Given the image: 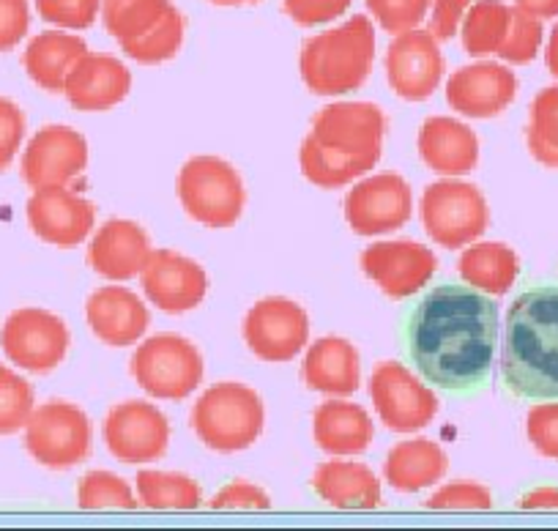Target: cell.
Instances as JSON below:
<instances>
[{
    "label": "cell",
    "mask_w": 558,
    "mask_h": 531,
    "mask_svg": "<svg viewBox=\"0 0 558 531\" xmlns=\"http://www.w3.org/2000/svg\"><path fill=\"white\" fill-rule=\"evenodd\" d=\"M498 307L471 286L444 282L413 304L402 326V351L436 389L469 395L490 378Z\"/></svg>",
    "instance_id": "obj_1"
},
{
    "label": "cell",
    "mask_w": 558,
    "mask_h": 531,
    "mask_svg": "<svg viewBox=\"0 0 558 531\" xmlns=\"http://www.w3.org/2000/svg\"><path fill=\"white\" fill-rule=\"evenodd\" d=\"M386 116L373 101H335L313 118L299 162L310 184L340 190L378 165Z\"/></svg>",
    "instance_id": "obj_2"
},
{
    "label": "cell",
    "mask_w": 558,
    "mask_h": 531,
    "mask_svg": "<svg viewBox=\"0 0 558 531\" xmlns=\"http://www.w3.org/2000/svg\"><path fill=\"white\" fill-rule=\"evenodd\" d=\"M501 378L514 397L558 400V286L520 293L507 313Z\"/></svg>",
    "instance_id": "obj_3"
},
{
    "label": "cell",
    "mask_w": 558,
    "mask_h": 531,
    "mask_svg": "<svg viewBox=\"0 0 558 531\" xmlns=\"http://www.w3.org/2000/svg\"><path fill=\"white\" fill-rule=\"evenodd\" d=\"M375 63V25L364 14L313 36L302 47L299 69L318 96H342L362 88Z\"/></svg>",
    "instance_id": "obj_4"
},
{
    "label": "cell",
    "mask_w": 558,
    "mask_h": 531,
    "mask_svg": "<svg viewBox=\"0 0 558 531\" xmlns=\"http://www.w3.org/2000/svg\"><path fill=\"white\" fill-rule=\"evenodd\" d=\"M101 23L132 61L157 67L179 56L184 14L170 0H101Z\"/></svg>",
    "instance_id": "obj_5"
},
{
    "label": "cell",
    "mask_w": 558,
    "mask_h": 531,
    "mask_svg": "<svg viewBox=\"0 0 558 531\" xmlns=\"http://www.w3.org/2000/svg\"><path fill=\"white\" fill-rule=\"evenodd\" d=\"M263 400L255 389L235 381H222L197 397L192 409L195 436L211 452L233 455L250 449L263 433Z\"/></svg>",
    "instance_id": "obj_6"
},
{
    "label": "cell",
    "mask_w": 558,
    "mask_h": 531,
    "mask_svg": "<svg viewBox=\"0 0 558 531\" xmlns=\"http://www.w3.org/2000/svg\"><path fill=\"white\" fill-rule=\"evenodd\" d=\"M175 192L184 212L206 228H233L244 214L246 192L239 170L211 154L184 162Z\"/></svg>",
    "instance_id": "obj_7"
},
{
    "label": "cell",
    "mask_w": 558,
    "mask_h": 531,
    "mask_svg": "<svg viewBox=\"0 0 558 531\" xmlns=\"http://www.w3.org/2000/svg\"><path fill=\"white\" fill-rule=\"evenodd\" d=\"M203 357L186 337L154 335L132 357V375L140 389L157 400H184L203 384Z\"/></svg>",
    "instance_id": "obj_8"
},
{
    "label": "cell",
    "mask_w": 558,
    "mask_h": 531,
    "mask_svg": "<svg viewBox=\"0 0 558 531\" xmlns=\"http://www.w3.org/2000/svg\"><path fill=\"white\" fill-rule=\"evenodd\" d=\"M422 225L436 244L460 250L482 239L490 225L485 195L469 181H436L422 195Z\"/></svg>",
    "instance_id": "obj_9"
},
{
    "label": "cell",
    "mask_w": 558,
    "mask_h": 531,
    "mask_svg": "<svg viewBox=\"0 0 558 531\" xmlns=\"http://www.w3.org/2000/svg\"><path fill=\"white\" fill-rule=\"evenodd\" d=\"M25 449L39 466L52 471L72 469L90 455V420L80 406L50 400L31 414Z\"/></svg>",
    "instance_id": "obj_10"
},
{
    "label": "cell",
    "mask_w": 558,
    "mask_h": 531,
    "mask_svg": "<svg viewBox=\"0 0 558 531\" xmlns=\"http://www.w3.org/2000/svg\"><path fill=\"white\" fill-rule=\"evenodd\" d=\"M369 397L375 414L389 431L416 433L438 414V397L430 386L400 362L375 364L369 378Z\"/></svg>",
    "instance_id": "obj_11"
},
{
    "label": "cell",
    "mask_w": 558,
    "mask_h": 531,
    "mask_svg": "<svg viewBox=\"0 0 558 531\" xmlns=\"http://www.w3.org/2000/svg\"><path fill=\"white\" fill-rule=\"evenodd\" d=\"M69 342L66 324L41 307L14 310L0 329V348L9 362L36 375L52 373L66 359Z\"/></svg>",
    "instance_id": "obj_12"
},
{
    "label": "cell",
    "mask_w": 558,
    "mask_h": 531,
    "mask_svg": "<svg viewBox=\"0 0 558 531\" xmlns=\"http://www.w3.org/2000/svg\"><path fill=\"white\" fill-rule=\"evenodd\" d=\"M244 342L257 359L263 362H291L307 348L310 340V318L302 304L291 299H263L246 313Z\"/></svg>",
    "instance_id": "obj_13"
},
{
    "label": "cell",
    "mask_w": 558,
    "mask_h": 531,
    "mask_svg": "<svg viewBox=\"0 0 558 531\" xmlns=\"http://www.w3.org/2000/svg\"><path fill=\"white\" fill-rule=\"evenodd\" d=\"M105 444L121 463L140 466L165 458L170 447V422L157 406L146 400L118 403L105 417Z\"/></svg>",
    "instance_id": "obj_14"
},
{
    "label": "cell",
    "mask_w": 558,
    "mask_h": 531,
    "mask_svg": "<svg viewBox=\"0 0 558 531\" xmlns=\"http://www.w3.org/2000/svg\"><path fill=\"white\" fill-rule=\"evenodd\" d=\"M413 214L411 184L400 173H375L359 181L345 197V219L353 233L386 236L400 230Z\"/></svg>",
    "instance_id": "obj_15"
},
{
    "label": "cell",
    "mask_w": 558,
    "mask_h": 531,
    "mask_svg": "<svg viewBox=\"0 0 558 531\" xmlns=\"http://www.w3.org/2000/svg\"><path fill=\"white\" fill-rule=\"evenodd\" d=\"M438 257L411 239L375 241L362 252V271L389 299H408L433 280Z\"/></svg>",
    "instance_id": "obj_16"
},
{
    "label": "cell",
    "mask_w": 558,
    "mask_h": 531,
    "mask_svg": "<svg viewBox=\"0 0 558 531\" xmlns=\"http://www.w3.org/2000/svg\"><path fill=\"white\" fill-rule=\"evenodd\" d=\"M88 168V143L72 126L39 129L25 146L20 173L31 190L69 186Z\"/></svg>",
    "instance_id": "obj_17"
},
{
    "label": "cell",
    "mask_w": 558,
    "mask_h": 531,
    "mask_svg": "<svg viewBox=\"0 0 558 531\" xmlns=\"http://www.w3.org/2000/svg\"><path fill=\"white\" fill-rule=\"evenodd\" d=\"M386 77L405 101H425L444 80V56L430 31H405L386 50Z\"/></svg>",
    "instance_id": "obj_18"
},
{
    "label": "cell",
    "mask_w": 558,
    "mask_h": 531,
    "mask_svg": "<svg viewBox=\"0 0 558 531\" xmlns=\"http://www.w3.org/2000/svg\"><path fill=\"white\" fill-rule=\"evenodd\" d=\"M140 286L148 302L162 313H190L208 293V275L201 263L173 250H151L140 271Z\"/></svg>",
    "instance_id": "obj_19"
},
{
    "label": "cell",
    "mask_w": 558,
    "mask_h": 531,
    "mask_svg": "<svg viewBox=\"0 0 558 531\" xmlns=\"http://www.w3.org/2000/svg\"><path fill=\"white\" fill-rule=\"evenodd\" d=\"M28 225L41 241L52 246H72L83 244L90 236L96 222V206L88 197L77 195L69 186H47V190H34L28 201Z\"/></svg>",
    "instance_id": "obj_20"
},
{
    "label": "cell",
    "mask_w": 558,
    "mask_h": 531,
    "mask_svg": "<svg viewBox=\"0 0 558 531\" xmlns=\"http://www.w3.org/2000/svg\"><path fill=\"white\" fill-rule=\"evenodd\" d=\"M518 96V77L507 63L480 61L458 69L447 83V101L465 118L501 116Z\"/></svg>",
    "instance_id": "obj_21"
},
{
    "label": "cell",
    "mask_w": 558,
    "mask_h": 531,
    "mask_svg": "<svg viewBox=\"0 0 558 531\" xmlns=\"http://www.w3.org/2000/svg\"><path fill=\"white\" fill-rule=\"evenodd\" d=\"M151 255V239L134 219L112 217L101 225L88 244V266L110 282L140 277Z\"/></svg>",
    "instance_id": "obj_22"
},
{
    "label": "cell",
    "mask_w": 558,
    "mask_h": 531,
    "mask_svg": "<svg viewBox=\"0 0 558 531\" xmlns=\"http://www.w3.org/2000/svg\"><path fill=\"white\" fill-rule=\"evenodd\" d=\"M132 90V72L126 63L105 52H85L63 83V96L74 110L99 112L121 105Z\"/></svg>",
    "instance_id": "obj_23"
},
{
    "label": "cell",
    "mask_w": 558,
    "mask_h": 531,
    "mask_svg": "<svg viewBox=\"0 0 558 531\" xmlns=\"http://www.w3.org/2000/svg\"><path fill=\"white\" fill-rule=\"evenodd\" d=\"M90 331L110 348H129L143 340L151 315L143 299L123 286H105L85 304Z\"/></svg>",
    "instance_id": "obj_24"
},
{
    "label": "cell",
    "mask_w": 558,
    "mask_h": 531,
    "mask_svg": "<svg viewBox=\"0 0 558 531\" xmlns=\"http://www.w3.org/2000/svg\"><path fill=\"white\" fill-rule=\"evenodd\" d=\"M418 157L433 173L465 176L480 162V141L474 129L449 116H433L418 129Z\"/></svg>",
    "instance_id": "obj_25"
},
{
    "label": "cell",
    "mask_w": 558,
    "mask_h": 531,
    "mask_svg": "<svg viewBox=\"0 0 558 531\" xmlns=\"http://www.w3.org/2000/svg\"><path fill=\"white\" fill-rule=\"evenodd\" d=\"M304 384L313 391L331 397H351L362 384V362L353 342L345 337H320L304 357Z\"/></svg>",
    "instance_id": "obj_26"
},
{
    "label": "cell",
    "mask_w": 558,
    "mask_h": 531,
    "mask_svg": "<svg viewBox=\"0 0 558 531\" xmlns=\"http://www.w3.org/2000/svg\"><path fill=\"white\" fill-rule=\"evenodd\" d=\"M315 444L331 458H356L373 444L375 427L367 411L348 400H329L315 409Z\"/></svg>",
    "instance_id": "obj_27"
},
{
    "label": "cell",
    "mask_w": 558,
    "mask_h": 531,
    "mask_svg": "<svg viewBox=\"0 0 558 531\" xmlns=\"http://www.w3.org/2000/svg\"><path fill=\"white\" fill-rule=\"evenodd\" d=\"M85 52H88V45L80 36L66 34V31H45L28 41L23 52V67L39 88L61 94L69 72Z\"/></svg>",
    "instance_id": "obj_28"
},
{
    "label": "cell",
    "mask_w": 558,
    "mask_h": 531,
    "mask_svg": "<svg viewBox=\"0 0 558 531\" xmlns=\"http://www.w3.org/2000/svg\"><path fill=\"white\" fill-rule=\"evenodd\" d=\"M313 491L337 509H375L380 504V480L356 460H329L318 466Z\"/></svg>",
    "instance_id": "obj_29"
},
{
    "label": "cell",
    "mask_w": 558,
    "mask_h": 531,
    "mask_svg": "<svg viewBox=\"0 0 558 531\" xmlns=\"http://www.w3.org/2000/svg\"><path fill=\"white\" fill-rule=\"evenodd\" d=\"M449 460L444 449L430 438H411L400 442L384 463V476L395 491L416 493L438 485L447 476Z\"/></svg>",
    "instance_id": "obj_30"
},
{
    "label": "cell",
    "mask_w": 558,
    "mask_h": 531,
    "mask_svg": "<svg viewBox=\"0 0 558 531\" xmlns=\"http://www.w3.org/2000/svg\"><path fill=\"white\" fill-rule=\"evenodd\" d=\"M458 275L471 288L490 297H504L520 275V257L501 241H474L460 255Z\"/></svg>",
    "instance_id": "obj_31"
},
{
    "label": "cell",
    "mask_w": 558,
    "mask_h": 531,
    "mask_svg": "<svg viewBox=\"0 0 558 531\" xmlns=\"http://www.w3.org/2000/svg\"><path fill=\"white\" fill-rule=\"evenodd\" d=\"M512 23V7L504 0H474L460 23V41L471 58L496 56Z\"/></svg>",
    "instance_id": "obj_32"
},
{
    "label": "cell",
    "mask_w": 558,
    "mask_h": 531,
    "mask_svg": "<svg viewBox=\"0 0 558 531\" xmlns=\"http://www.w3.org/2000/svg\"><path fill=\"white\" fill-rule=\"evenodd\" d=\"M134 487L148 509H195L203 502V487L179 471H140Z\"/></svg>",
    "instance_id": "obj_33"
},
{
    "label": "cell",
    "mask_w": 558,
    "mask_h": 531,
    "mask_svg": "<svg viewBox=\"0 0 558 531\" xmlns=\"http://www.w3.org/2000/svg\"><path fill=\"white\" fill-rule=\"evenodd\" d=\"M525 143L536 162L558 170V85H547L531 101Z\"/></svg>",
    "instance_id": "obj_34"
},
{
    "label": "cell",
    "mask_w": 558,
    "mask_h": 531,
    "mask_svg": "<svg viewBox=\"0 0 558 531\" xmlns=\"http://www.w3.org/2000/svg\"><path fill=\"white\" fill-rule=\"evenodd\" d=\"M34 409V386L7 364H0V436H14L25 431Z\"/></svg>",
    "instance_id": "obj_35"
},
{
    "label": "cell",
    "mask_w": 558,
    "mask_h": 531,
    "mask_svg": "<svg viewBox=\"0 0 558 531\" xmlns=\"http://www.w3.org/2000/svg\"><path fill=\"white\" fill-rule=\"evenodd\" d=\"M77 504L83 509H134L137 507V498H134L132 487L118 474L88 471L80 480Z\"/></svg>",
    "instance_id": "obj_36"
},
{
    "label": "cell",
    "mask_w": 558,
    "mask_h": 531,
    "mask_svg": "<svg viewBox=\"0 0 558 531\" xmlns=\"http://www.w3.org/2000/svg\"><path fill=\"white\" fill-rule=\"evenodd\" d=\"M542 39H545L542 20L531 17V14L520 12L518 7H512V23H509V34L496 56L501 58V61L520 63V67H523V63H531L536 56H539Z\"/></svg>",
    "instance_id": "obj_37"
},
{
    "label": "cell",
    "mask_w": 558,
    "mask_h": 531,
    "mask_svg": "<svg viewBox=\"0 0 558 531\" xmlns=\"http://www.w3.org/2000/svg\"><path fill=\"white\" fill-rule=\"evenodd\" d=\"M375 23L391 36L416 31L427 20L433 0H364Z\"/></svg>",
    "instance_id": "obj_38"
},
{
    "label": "cell",
    "mask_w": 558,
    "mask_h": 531,
    "mask_svg": "<svg viewBox=\"0 0 558 531\" xmlns=\"http://www.w3.org/2000/svg\"><path fill=\"white\" fill-rule=\"evenodd\" d=\"M45 23L61 31H85L101 14V0H34Z\"/></svg>",
    "instance_id": "obj_39"
},
{
    "label": "cell",
    "mask_w": 558,
    "mask_h": 531,
    "mask_svg": "<svg viewBox=\"0 0 558 531\" xmlns=\"http://www.w3.org/2000/svg\"><path fill=\"white\" fill-rule=\"evenodd\" d=\"M525 433L529 442L542 458L558 460V403H542L529 411L525 420Z\"/></svg>",
    "instance_id": "obj_40"
},
{
    "label": "cell",
    "mask_w": 558,
    "mask_h": 531,
    "mask_svg": "<svg viewBox=\"0 0 558 531\" xmlns=\"http://www.w3.org/2000/svg\"><path fill=\"white\" fill-rule=\"evenodd\" d=\"M430 509H490L493 496L485 485L476 482H452L427 498Z\"/></svg>",
    "instance_id": "obj_41"
},
{
    "label": "cell",
    "mask_w": 558,
    "mask_h": 531,
    "mask_svg": "<svg viewBox=\"0 0 558 531\" xmlns=\"http://www.w3.org/2000/svg\"><path fill=\"white\" fill-rule=\"evenodd\" d=\"M351 3L353 0H282V9H286L293 23L304 25V28H315V25L340 20L351 9Z\"/></svg>",
    "instance_id": "obj_42"
},
{
    "label": "cell",
    "mask_w": 558,
    "mask_h": 531,
    "mask_svg": "<svg viewBox=\"0 0 558 531\" xmlns=\"http://www.w3.org/2000/svg\"><path fill=\"white\" fill-rule=\"evenodd\" d=\"M25 141V112L12 99L0 96V170H7Z\"/></svg>",
    "instance_id": "obj_43"
},
{
    "label": "cell",
    "mask_w": 558,
    "mask_h": 531,
    "mask_svg": "<svg viewBox=\"0 0 558 531\" xmlns=\"http://www.w3.org/2000/svg\"><path fill=\"white\" fill-rule=\"evenodd\" d=\"M28 0H0V52H9L28 36Z\"/></svg>",
    "instance_id": "obj_44"
},
{
    "label": "cell",
    "mask_w": 558,
    "mask_h": 531,
    "mask_svg": "<svg viewBox=\"0 0 558 531\" xmlns=\"http://www.w3.org/2000/svg\"><path fill=\"white\" fill-rule=\"evenodd\" d=\"M271 498L266 491L244 480H235L225 485L222 491L214 493L211 509H268Z\"/></svg>",
    "instance_id": "obj_45"
},
{
    "label": "cell",
    "mask_w": 558,
    "mask_h": 531,
    "mask_svg": "<svg viewBox=\"0 0 558 531\" xmlns=\"http://www.w3.org/2000/svg\"><path fill=\"white\" fill-rule=\"evenodd\" d=\"M474 0H433V17H430V34L438 41L454 39L460 31L465 12L471 9Z\"/></svg>",
    "instance_id": "obj_46"
},
{
    "label": "cell",
    "mask_w": 558,
    "mask_h": 531,
    "mask_svg": "<svg viewBox=\"0 0 558 531\" xmlns=\"http://www.w3.org/2000/svg\"><path fill=\"white\" fill-rule=\"evenodd\" d=\"M523 509H558V487H536L520 498Z\"/></svg>",
    "instance_id": "obj_47"
},
{
    "label": "cell",
    "mask_w": 558,
    "mask_h": 531,
    "mask_svg": "<svg viewBox=\"0 0 558 531\" xmlns=\"http://www.w3.org/2000/svg\"><path fill=\"white\" fill-rule=\"evenodd\" d=\"M520 12L531 14L536 20H556L558 17V0H512Z\"/></svg>",
    "instance_id": "obj_48"
},
{
    "label": "cell",
    "mask_w": 558,
    "mask_h": 531,
    "mask_svg": "<svg viewBox=\"0 0 558 531\" xmlns=\"http://www.w3.org/2000/svg\"><path fill=\"white\" fill-rule=\"evenodd\" d=\"M545 63H547V72L558 80V23L553 25L550 31V39H547L545 47Z\"/></svg>",
    "instance_id": "obj_49"
},
{
    "label": "cell",
    "mask_w": 558,
    "mask_h": 531,
    "mask_svg": "<svg viewBox=\"0 0 558 531\" xmlns=\"http://www.w3.org/2000/svg\"><path fill=\"white\" fill-rule=\"evenodd\" d=\"M214 7H246V3H260V0H211Z\"/></svg>",
    "instance_id": "obj_50"
}]
</instances>
